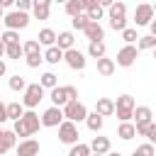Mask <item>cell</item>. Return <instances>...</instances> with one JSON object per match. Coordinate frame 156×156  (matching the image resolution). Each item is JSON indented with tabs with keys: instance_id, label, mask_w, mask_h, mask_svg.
Returning <instances> with one entry per match:
<instances>
[{
	"instance_id": "20",
	"label": "cell",
	"mask_w": 156,
	"mask_h": 156,
	"mask_svg": "<svg viewBox=\"0 0 156 156\" xmlns=\"http://www.w3.org/2000/svg\"><path fill=\"white\" fill-rule=\"evenodd\" d=\"M88 56L90 58H102V56H107V46H105V41H88Z\"/></svg>"
},
{
	"instance_id": "2",
	"label": "cell",
	"mask_w": 156,
	"mask_h": 156,
	"mask_svg": "<svg viewBox=\"0 0 156 156\" xmlns=\"http://www.w3.org/2000/svg\"><path fill=\"white\" fill-rule=\"evenodd\" d=\"M107 20H110V29L115 32L127 29V5L122 0H115V5L107 10Z\"/></svg>"
},
{
	"instance_id": "53",
	"label": "cell",
	"mask_w": 156,
	"mask_h": 156,
	"mask_svg": "<svg viewBox=\"0 0 156 156\" xmlns=\"http://www.w3.org/2000/svg\"><path fill=\"white\" fill-rule=\"evenodd\" d=\"M107 156H124V154H119V151H110Z\"/></svg>"
},
{
	"instance_id": "14",
	"label": "cell",
	"mask_w": 156,
	"mask_h": 156,
	"mask_svg": "<svg viewBox=\"0 0 156 156\" xmlns=\"http://www.w3.org/2000/svg\"><path fill=\"white\" fill-rule=\"evenodd\" d=\"M20 119L24 122V127L29 129V134H37V132H39V127H44V124H41V117H39L34 110H27Z\"/></svg>"
},
{
	"instance_id": "58",
	"label": "cell",
	"mask_w": 156,
	"mask_h": 156,
	"mask_svg": "<svg viewBox=\"0 0 156 156\" xmlns=\"http://www.w3.org/2000/svg\"><path fill=\"white\" fill-rule=\"evenodd\" d=\"M154 58H156V49H154Z\"/></svg>"
},
{
	"instance_id": "10",
	"label": "cell",
	"mask_w": 156,
	"mask_h": 156,
	"mask_svg": "<svg viewBox=\"0 0 156 156\" xmlns=\"http://www.w3.org/2000/svg\"><path fill=\"white\" fill-rule=\"evenodd\" d=\"M63 61H66V66H68V68H73V71H83V68H85V63H88L85 54H83V51H78L76 46L66 51V58H63Z\"/></svg>"
},
{
	"instance_id": "13",
	"label": "cell",
	"mask_w": 156,
	"mask_h": 156,
	"mask_svg": "<svg viewBox=\"0 0 156 156\" xmlns=\"http://www.w3.org/2000/svg\"><path fill=\"white\" fill-rule=\"evenodd\" d=\"M17 156H39V141L37 139H22L20 144H17Z\"/></svg>"
},
{
	"instance_id": "32",
	"label": "cell",
	"mask_w": 156,
	"mask_h": 156,
	"mask_svg": "<svg viewBox=\"0 0 156 156\" xmlns=\"http://www.w3.org/2000/svg\"><path fill=\"white\" fill-rule=\"evenodd\" d=\"M93 154V149H90V144H85V141H78V144H73L71 149H68V156H90Z\"/></svg>"
},
{
	"instance_id": "40",
	"label": "cell",
	"mask_w": 156,
	"mask_h": 156,
	"mask_svg": "<svg viewBox=\"0 0 156 156\" xmlns=\"http://www.w3.org/2000/svg\"><path fill=\"white\" fill-rule=\"evenodd\" d=\"M88 17H90L93 22H100V20L105 17V7H102V5H95V7H90V10H88Z\"/></svg>"
},
{
	"instance_id": "19",
	"label": "cell",
	"mask_w": 156,
	"mask_h": 156,
	"mask_svg": "<svg viewBox=\"0 0 156 156\" xmlns=\"http://www.w3.org/2000/svg\"><path fill=\"white\" fill-rule=\"evenodd\" d=\"M56 44H58L63 51L73 49V46H76V34H73L71 29H66V32H58V39H56Z\"/></svg>"
},
{
	"instance_id": "57",
	"label": "cell",
	"mask_w": 156,
	"mask_h": 156,
	"mask_svg": "<svg viewBox=\"0 0 156 156\" xmlns=\"http://www.w3.org/2000/svg\"><path fill=\"white\" fill-rule=\"evenodd\" d=\"M151 5H154V12H156V0H154V2H151Z\"/></svg>"
},
{
	"instance_id": "28",
	"label": "cell",
	"mask_w": 156,
	"mask_h": 156,
	"mask_svg": "<svg viewBox=\"0 0 156 156\" xmlns=\"http://www.w3.org/2000/svg\"><path fill=\"white\" fill-rule=\"evenodd\" d=\"M39 83H41L46 90H51V88H56V85H58V76H56L54 71H44V73L39 76Z\"/></svg>"
},
{
	"instance_id": "41",
	"label": "cell",
	"mask_w": 156,
	"mask_h": 156,
	"mask_svg": "<svg viewBox=\"0 0 156 156\" xmlns=\"http://www.w3.org/2000/svg\"><path fill=\"white\" fill-rule=\"evenodd\" d=\"M24 61H27V66H29V68H39V66L44 63V54H32V56H24Z\"/></svg>"
},
{
	"instance_id": "43",
	"label": "cell",
	"mask_w": 156,
	"mask_h": 156,
	"mask_svg": "<svg viewBox=\"0 0 156 156\" xmlns=\"http://www.w3.org/2000/svg\"><path fill=\"white\" fill-rule=\"evenodd\" d=\"M134 124H136V136H149L154 122H134Z\"/></svg>"
},
{
	"instance_id": "24",
	"label": "cell",
	"mask_w": 156,
	"mask_h": 156,
	"mask_svg": "<svg viewBox=\"0 0 156 156\" xmlns=\"http://www.w3.org/2000/svg\"><path fill=\"white\" fill-rule=\"evenodd\" d=\"M151 117H154V112H151L149 105H136L134 107V122H154Z\"/></svg>"
},
{
	"instance_id": "34",
	"label": "cell",
	"mask_w": 156,
	"mask_h": 156,
	"mask_svg": "<svg viewBox=\"0 0 156 156\" xmlns=\"http://www.w3.org/2000/svg\"><path fill=\"white\" fill-rule=\"evenodd\" d=\"M49 15H51V5H34L32 7V17L34 20H49Z\"/></svg>"
},
{
	"instance_id": "23",
	"label": "cell",
	"mask_w": 156,
	"mask_h": 156,
	"mask_svg": "<svg viewBox=\"0 0 156 156\" xmlns=\"http://www.w3.org/2000/svg\"><path fill=\"white\" fill-rule=\"evenodd\" d=\"M90 149L95 151V154H110V139L107 136H93V141H90Z\"/></svg>"
},
{
	"instance_id": "37",
	"label": "cell",
	"mask_w": 156,
	"mask_h": 156,
	"mask_svg": "<svg viewBox=\"0 0 156 156\" xmlns=\"http://www.w3.org/2000/svg\"><path fill=\"white\" fill-rule=\"evenodd\" d=\"M115 102H117V107H124V110H134V107H136L134 98H132V95H127V93H124V95H119Z\"/></svg>"
},
{
	"instance_id": "15",
	"label": "cell",
	"mask_w": 156,
	"mask_h": 156,
	"mask_svg": "<svg viewBox=\"0 0 156 156\" xmlns=\"http://www.w3.org/2000/svg\"><path fill=\"white\" fill-rule=\"evenodd\" d=\"M95 110H98L102 117H112L115 110H117V102H115L112 98H98V100H95Z\"/></svg>"
},
{
	"instance_id": "46",
	"label": "cell",
	"mask_w": 156,
	"mask_h": 156,
	"mask_svg": "<svg viewBox=\"0 0 156 156\" xmlns=\"http://www.w3.org/2000/svg\"><path fill=\"white\" fill-rule=\"evenodd\" d=\"M146 139H149L151 144H156V122L151 124V132H149V136H146Z\"/></svg>"
},
{
	"instance_id": "1",
	"label": "cell",
	"mask_w": 156,
	"mask_h": 156,
	"mask_svg": "<svg viewBox=\"0 0 156 156\" xmlns=\"http://www.w3.org/2000/svg\"><path fill=\"white\" fill-rule=\"evenodd\" d=\"M49 100H51V105L63 107L71 100H78V88L76 85H56V88L49 90Z\"/></svg>"
},
{
	"instance_id": "18",
	"label": "cell",
	"mask_w": 156,
	"mask_h": 156,
	"mask_svg": "<svg viewBox=\"0 0 156 156\" xmlns=\"http://www.w3.org/2000/svg\"><path fill=\"white\" fill-rule=\"evenodd\" d=\"M117 136H119L122 141L134 139V136H136V124H134V122H119V127H117Z\"/></svg>"
},
{
	"instance_id": "50",
	"label": "cell",
	"mask_w": 156,
	"mask_h": 156,
	"mask_svg": "<svg viewBox=\"0 0 156 156\" xmlns=\"http://www.w3.org/2000/svg\"><path fill=\"white\" fill-rule=\"evenodd\" d=\"M15 2H17V0H0V5H2V7H12Z\"/></svg>"
},
{
	"instance_id": "5",
	"label": "cell",
	"mask_w": 156,
	"mask_h": 156,
	"mask_svg": "<svg viewBox=\"0 0 156 156\" xmlns=\"http://www.w3.org/2000/svg\"><path fill=\"white\" fill-rule=\"evenodd\" d=\"M58 141H61V144H68V146L78 144V141H80L78 124H76V122H71V119H63V122L58 124Z\"/></svg>"
},
{
	"instance_id": "12",
	"label": "cell",
	"mask_w": 156,
	"mask_h": 156,
	"mask_svg": "<svg viewBox=\"0 0 156 156\" xmlns=\"http://www.w3.org/2000/svg\"><path fill=\"white\" fill-rule=\"evenodd\" d=\"M10 149H17V132L15 129H2L0 132V154H7Z\"/></svg>"
},
{
	"instance_id": "44",
	"label": "cell",
	"mask_w": 156,
	"mask_h": 156,
	"mask_svg": "<svg viewBox=\"0 0 156 156\" xmlns=\"http://www.w3.org/2000/svg\"><path fill=\"white\" fill-rule=\"evenodd\" d=\"M15 7H17V10H27V12H29V10L34 7V0H17V2H15Z\"/></svg>"
},
{
	"instance_id": "27",
	"label": "cell",
	"mask_w": 156,
	"mask_h": 156,
	"mask_svg": "<svg viewBox=\"0 0 156 156\" xmlns=\"http://www.w3.org/2000/svg\"><path fill=\"white\" fill-rule=\"evenodd\" d=\"M90 22H93V20L88 17V12H80V15L71 17V27H73V29H78V32H85V27H88Z\"/></svg>"
},
{
	"instance_id": "35",
	"label": "cell",
	"mask_w": 156,
	"mask_h": 156,
	"mask_svg": "<svg viewBox=\"0 0 156 156\" xmlns=\"http://www.w3.org/2000/svg\"><path fill=\"white\" fill-rule=\"evenodd\" d=\"M0 39H2V46H7V44H17V41H20V32H17V29H5Z\"/></svg>"
},
{
	"instance_id": "33",
	"label": "cell",
	"mask_w": 156,
	"mask_h": 156,
	"mask_svg": "<svg viewBox=\"0 0 156 156\" xmlns=\"http://www.w3.org/2000/svg\"><path fill=\"white\" fill-rule=\"evenodd\" d=\"M22 46H24V56L44 54V51H41V41H39V39H27V41H22Z\"/></svg>"
},
{
	"instance_id": "30",
	"label": "cell",
	"mask_w": 156,
	"mask_h": 156,
	"mask_svg": "<svg viewBox=\"0 0 156 156\" xmlns=\"http://www.w3.org/2000/svg\"><path fill=\"white\" fill-rule=\"evenodd\" d=\"M63 10H66L68 17H76V15L85 12V5H83V0H68V2L63 5Z\"/></svg>"
},
{
	"instance_id": "3",
	"label": "cell",
	"mask_w": 156,
	"mask_h": 156,
	"mask_svg": "<svg viewBox=\"0 0 156 156\" xmlns=\"http://www.w3.org/2000/svg\"><path fill=\"white\" fill-rule=\"evenodd\" d=\"M29 12L27 10H10V12H5V17H2V24H5V29H24V27H29Z\"/></svg>"
},
{
	"instance_id": "17",
	"label": "cell",
	"mask_w": 156,
	"mask_h": 156,
	"mask_svg": "<svg viewBox=\"0 0 156 156\" xmlns=\"http://www.w3.org/2000/svg\"><path fill=\"white\" fill-rule=\"evenodd\" d=\"M95 63H98V73H100V76H105V78H110V76L115 73V68H117V61H115V58H107V56L98 58Z\"/></svg>"
},
{
	"instance_id": "25",
	"label": "cell",
	"mask_w": 156,
	"mask_h": 156,
	"mask_svg": "<svg viewBox=\"0 0 156 156\" xmlns=\"http://www.w3.org/2000/svg\"><path fill=\"white\" fill-rule=\"evenodd\" d=\"M5 56L10 58V61H20L22 56H24V46L17 41V44H7L5 46Z\"/></svg>"
},
{
	"instance_id": "11",
	"label": "cell",
	"mask_w": 156,
	"mask_h": 156,
	"mask_svg": "<svg viewBox=\"0 0 156 156\" xmlns=\"http://www.w3.org/2000/svg\"><path fill=\"white\" fill-rule=\"evenodd\" d=\"M63 58H66V51H63L58 44H54V46H46V49H44V61H46L49 66H58Z\"/></svg>"
},
{
	"instance_id": "29",
	"label": "cell",
	"mask_w": 156,
	"mask_h": 156,
	"mask_svg": "<svg viewBox=\"0 0 156 156\" xmlns=\"http://www.w3.org/2000/svg\"><path fill=\"white\" fill-rule=\"evenodd\" d=\"M24 112H27L24 102H7V117H10L12 122H15V119H20Z\"/></svg>"
},
{
	"instance_id": "9",
	"label": "cell",
	"mask_w": 156,
	"mask_h": 156,
	"mask_svg": "<svg viewBox=\"0 0 156 156\" xmlns=\"http://www.w3.org/2000/svg\"><path fill=\"white\" fill-rule=\"evenodd\" d=\"M63 119H66V115H63V107H58V105H51L41 112V124L44 127H58Z\"/></svg>"
},
{
	"instance_id": "51",
	"label": "cell",
	"mask_w": 156,
	"mask_h": 156,
	"mask_svg": "<svg viewBox=\"0 0 156 156\" xmlns=\"http://www.w3.org/2000/svg\"><path fill=\"white\" fill-rule=\"evenodd\" d=\"M5 73H7V63H5V61H0V76H5Z\"/></svg>"
},
{
	"instance_id": "52",
	"label": "cell",
	"mask_w": 156,
	"mask_h": 156,
	"mask_svg": "<svg viewBox=\"0 0 156 156\" xmlns=\"http://www.w3.org/2000/svg\"><path fill=\"white\" fill-rule=\"evenodd\" d=\"M54 0H34V5H51Z\"/></svg>"
},
{
	"instance_id": "55",
	"label": "cell",
	"mask_w": 156,
	"mask_h": 156,
	"mask_svg": "<svg viewBox=\"0 0 156 156\" xmlns=\"http://www.w3.org/2000/svg\"><path fill=\"white\" fill-rule=\"evenodd\" d=\"M90 156H107V154H95V151H93V154H90Z\"/></svg>"
},
{
	"instance_id": "36",
	"label": "cell",
	"mask_w": 156,
	"mask_h": 156,
	"mask_svg": "<svg viewBox=\"0 0 156 156\" xmlns=\"http://www.w3.org/2000/svg\"><path fill=\"white\" fill-rule=\"evenodd\" d=\"M119 34H122V41H124V44H134V41H139L136 27H127V29H122Z\"/></svg>"
},
{
	"instance_id": "47",
	"label": "cell",
	"mask_w": 156,
	"mask_h": 156,
	"mask_svg": "<svg viewBox=\"0 0 156 156\" xmlns=\"http://www.w3.org/2000/svg\"><path fill=\"white\" fill-rule=\"evenodd\" d=\"M83 5H85V12H88L90 7H95V5H100V0H83Z\"/></svg>"
},
{
	"instance_id": "31",
	"label": "cell",
	"mask_w": 156,
	"mask_h": 156,
	"mask_svg": "<svg viewBox=\"0 0 156 156\" xmlns=\"http://www.w3.org/2000/svg\"><path fill=\"white\" fill-rule=\"evenodd\" d=\"M136 46H139V51H154L156 49V37L154 34H144V37H139Z\"/></svg>"
},
{
	"instance_id": "56",
	"label": "cell",
	"mask_w": 156,
	"mask_h": 156,
	"mask_svg": "<svg viewBox=\"0 0 156 156\" xmlns=\"http://www.w3.org/2000/svg\"><path fill=\"white\" fill-rule=\"evenodd\" d=\"M54 2H61V5H66V2H68V0H54Z\"/></svg>"
},
{
	"instance_id": "49",
	"label": "cell",
	"mask_w": 156,
	"mask_h": 156,
	"mask_svg": "<svg viewBox=\"0 0 156 156\" xmlns=\"http://www.w3.org/2000/svg\"><path fill=\"white\" fill-rule=\"evenodd\" d=\"M149 34H154V37H156V17H154V20H151V24H149Z\"/></svg>"
},
{
	"instance_id": "16",
	"label": "cell",
	"mask_w": 156,
	"mask_h": 156,
	"mask_svg": "<svg viewBox=\"0 0 156 156\" xmlns=\"http://www.w3.org/2000/svg\"><path fill=\"white\" fill-rule=\"evenodd\" d=\"M83 34H85L88 41H102V39H105V27H102L100 22H90Z\"/></svg>"
},
{
	"instance_id": "26",
	"label": "cell",
	"mask_w": 156,
	"mask_h": 156,
	"mask_svg": "<svg viewBox=\"0 0 156 156\" xmlns=\"http://www.w3.org/2000/svg\"><path fill=\"white\" fill-rule=\"evenodd\" d=\"M7 85H10V90H15V93H24L29 83H27L20 73H15V76H10V78H7Z\"/></svg>"
},
{
	"instance_id": "6",
	"label": "cell",
	"mask_w": 156,
	"mask_h": 156,
	"mask_svg": "<svg viewBox=\"0 0 156 156\" xmlns=\"http://www.w3.org/2000/svg\"><path fill=\"white\" fill-rule=\"evenodd\" d=\"M63 115H66V119H71V122H85L88 119V107L80 102V100H71L68 105H63Z\"/></svg>"
},
{
	"instance_id": "22",
	"label": "cell",
	"mask_w": 156,
	"mask_h": 156,
	"mask_svg": "<svg viewBox=\"0 0 156 156\" xmlns=\"http://www.w3.org/2000/svg\"><path fill=\"white\" fill-rule=\"evenodd\" d=\"M37 39L41 41V46H54V44H56V39H58V34H56L51 27H44V29L37 34Z\"/></svg>"
},
{
	"instance_id": "8",
	"label": "cell",
	"mask_w": 156,
	"mask_h": 156,
	"mask_svg": "<svg viewBox=\"0 0 156 156\" xmlns=\"http://www.w3.org/2000/svg\"><path fill=\"white\" fill-rule=\"evenodd\" d=\"M136 56H139V46H134V44H124L119 51H117V66H122V68H129V66H134V61H136Z\"/></svg>"
},
{
	"instance_id": "7",
	"label": "cell",
	"mask_w": 156,
	"mask_h": 156,
	"mask_svg": "<svg viewBox=\"0 0 156 156\" xmlns=\"http://www.w3.org/2000/svg\"><path fill=\"white\" fill-rule=\"evenodd\" d=\"M154 17H156L154 5H149V2H139L136 5V10H134V24L136 27H149Z\"/></svg>"
},
{
	"instance_id": "42",
	"label": "cell",
	"mask_w": 156,
	"mask_h": 156,
	"mask_svg": "<svg viewBox=\"0 0 156 156\" xmlns=\"http://www.w3.org/2000/svg\"><path fill=\"white\" fill-rule=\"evenodd\" d=\"M115 115H117V119H119V122H132V119H134V110L117 107V110H115Z\"/></svg>"
},
{
	"instance_id": "38",
	"label": "cell",
	"mask_w": 156,
	"mask_h": 156,
	"mask_svg": "<svg viewBox=\"0 0 156 156\" xmlns=\"http://www.w3.org/2000/svg\"><path fill=\"white\" fill-rule=\"evenodd\" d=\"M12 129H15V132H17V136H22V139H29V136H32L22 119H15V122H12Z\"/></svg>"
},
{
	"instance_id": "4",
	"label": "cell",
	"mask_w": 156,
	"mask_h": 156,
	"mask_svg": "<svg viewBox=\"0 0 156 156\" xmlns=\"http://www.w3.org/2000/svg\"><path fill=\"white\" fill-rule=\"evenodd\" d=\"M44 95H46V88H44L41 83H29L27 90H24V95H22V102H24L27 110H34V107L44 100Z\"/></svg>"
},
{
	"instance_id": "39",
	"label": "cell",
	"mask_w": 156,
	"mask_h": 156,
	"mask_svg": "<svg viewBox=\"0 0 156 156\" xmlns=\"http://www.w3.org/2000/svg\"><path fill=\"white\" fill-rule=\"evenodd\" d=\"M136 151H139L141 156H156V144L144 141V144H139V146H136Z\"/></svg>"
},
{
	"instance_id": "45",
	"label": "cell",
	"mask_w": 156,
	"mask_h": 156,
	"mask_svg": "<svg viewBox=\"0 0 156 156\" xmlns=\"http://www.w3.org/2000/svg\"><path fill=\"white\" fill-rule=\"evenodd\" d=\"M10 117H7V102L5 105H0V122H7Z\"/></svg>"
},
{
	"instance_id": "54",
	"label": "cell",
	"mask_w": 156,
	"mask_h": 156,
	"mask_svg": "<svg viewBox=\"0 0 156 156\" xmlns=\"http://www.w3.org/2000/svg\"><path fill=\"white\" fill-rule=\"evenodd\" d=\"M129 156H141V154H139V151H136V149H134V151H132V154H129Z\"/></svg>"
},
{
	"instance_id": "21",
	"label": "cell",
	"mask_w": 156,
	"mask_h": 156,
	"mask_svg": "<svg viewBox=\"0 0 156 156\" xmlns=\"http://www.w3.org/2000/svg\"><path fill=\"white\" fill-rule=\"evenodd\" d=\"M85 124H88V129H90V132H95V134H98V132L102 129V124H105V117H102V115H100L98 110H93V112L88 115Z\"/></svg>"
},
{
	"instance_id": "48",
	"label": "cell",
	"mask_w": 156,
	"mask_h": 156,
	"mask_svg": "<svg viewBox=\"0 0 156 156\" xmlns=\"http://www.w3.org/2000/svg\"><path fill=\"white\" fill-rule=\"evenodd\" d=\"M100 5H102V7H105V10H110V7H112V5H115V0H100Z\"/></svg>"
}]
</instances>
